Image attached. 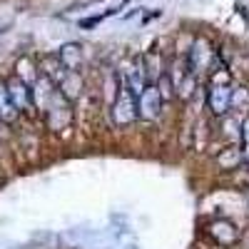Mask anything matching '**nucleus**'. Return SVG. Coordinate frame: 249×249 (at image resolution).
I'll use <instances>...</instances> for the list:
<instances>
[{
	"label": "nucleus",
	"mask_w": 249,
	"mask_h": 249,
	"mask_svg": "<svg viewBox=\"0 0 249 249\" xmlns=\"http://www.w3.org/2000/svg\"><path fill=\"white\" fill-rule=\"evenodd\" d=\"M140 117V112H137V92L132 90V88H127V85H120L117 88V97H115V102H112V120H115V124H130V122H135Z\"/></svg>",
	"instance_id": "f257e3e1"
},
{
	"label": "nucleus",
	"mask_w": 249,
	"mask_h": 249,
	"mask_svg": "<svg viewBox=\"0 0 249 249\" xmlns=\"http://www.w3.org/2000/svg\"><path fill=\"white\" fill-rule=\"evenodd\" d=\"M162 105H164V100L157 85H144L137 92V112L142 120H157L162 112Z\"/></svg>",
	"instance_id": "f03ea898"
},
{
	"label": "nucleus",
	"mask_w": 249,
	"mask_h": 249,
	"mask_svg": "<svg viewBox=\"0 0 249 249\" xmlns=\"http://www.w3.org/2000/svg\"><path fill=\"white\" fill-rule=\"evenodd\" d=\"M210 62H212V50H210V43L207 40H195V45H192V50L187 53V70H190L192 75H197V72H202V70H207L210 68Z\"/></svg>",
	"instance_id": "7ed1b4c3"
},
{
	"label": "nucleus",
	"mask_w": 249,
	"mask_h": 249,
	"mask_svg": "<svg viewBox=\"0 0 249 249\" xmlns=\"http://www.w3.org/2000/svg\"><path fill=\"white\" fill-rule=\"evenodd\" d=\"M207 105L214 115H230L232 112V88L230 85H210V95H207Z\"/></svg>",
	"instance_id": "20e7f679"
},
{
	"label": "nucleus",
	"mask_w": 249,
	"mask_h": 249,
	"mask_svg": "<svg viewBox=\"0 0 249 249\" xmlns=\"http://www.w3.org/2000/svg\"><path fill=\"white\" fill-rule=\"evenodd\" d=\"M210 237L219 244V247H234L239 242V230L230 222V219H214L210 222Z\"/></svg>",
	"instance_id": "39448f33"
},
{
	"label": "nucleus",
	"mask_w": 249,
	"mask_h": 249,
	"mask_svg": "<svg viewBox=\"0 0 249 249\" xmlns=\"http://www.w3.org/2000/svg\"><path fill=\"white\" fill-rule=\"evenodd\" d=\"M8 90H10V97H13V102H15L18 112H25V110H30V107L35 105L33 90H30V85H28L25 80H20V77L10 80V82H8Z\"/></svg>",
	"instance_id": "423d86ee"
},
{
	"label": "nucleus",
	"mask_w": 249,
	"mask_h": 249,
	"mask_svg": "<svg viewBox=\"0 0 249 249\" xmlns=\"http://www.w3.org/2000/svg\"><path fill=\"white\" fill-rule=\"evenodd\" d=\"M142 72H144V80H147V85H155V82L164 75V72H162L160 53H144V55H142Z\"/></svg>",
	"instance_id": "0eeeda50"
},
{
	"label": "nucleus",
	"mask_w": 249,
	"mask_h": 249,
	"mask_svg": "<svg viewBox=\"0 0 249 249\" xmlns=\"http://www.w3.org/2000/svg\"><path fill=\"white\" fill-rule=\"evenodd\" d=\"M57 88H60L62 95H65V97L72 102V100L82 92V75H80V70H68L65 77L57 82Z\"/></svg>",
	"instance_id": "6e6552de"
},
{
	"label": "nucleus",
	"mask_w": 249,
	"mask_h": 249,
	"mask_svg": "<svg viewBox=\"0 0 249 249\" xmlns=\"http://www.w3.org/2000/svg\"><path fill=\"white\" fill-rule=\"evenodd\" d=\"M242 162H244V155H242V147H237V144H232V147H224V150L217 155V164H219L222 170H227V172L237 170Z\"/></svg>",
	"instance_id": "1a4fd4ad"
},
{
	"label": "nucleus",
	"mask_w": 249,
	"mask_h": 249,
	"mask_svg": "<svg viewBox=\"0 0 249 249\" xmlns=\"http://www.w3.org/2000/svg\"><path fill=\"white\" fill-rule=\"evenodd\" d=\"M57 55H60L62 65H65L68 70H80V65H82V48H80L77 43H68V45H62Z\"/></svg>",
	"instance_id": "9d476101"
},
{
	"label": "nucleus",
	"mask_w": 249,
	"mask_h": 249,
	"mask_svg": "<svg viewBox=\"0 0 249 249\" xmlns=\"http://www.w3.org/2000/svg\"><path fill=\"white\" fill-rule=\"evenodd\" d=\"M18 117V107H15V102L10 97V90H8V82L0 80V120H15Z\"/></svg>",
	"instance_id": "9b49d317"
},
{
	"label": "nucleus",
	"mask_w": 249,
	"mask_h": 249,
	"mask_svg": "<svg viewBox=\"0 0 249 249\" xmlns=\"http://www.w3.org/2000/svg\"><path fill=\"white\" fill-rule=\"evenodd\" d=\"M43 72H45V77H50L55 85L65 77V72H68V68L62 65V60H60V55H48V57H43Z\"/></svg>",
	"instance_id": "f8f14e48"
},
{
	"label": "nucleus",
	"mask_w": 249,
	"mask_h": 249,
	"mask_svg": "<svg viewBox=\"0 0 249 249\" xmlns=\"http://www.w3.org/2000/svg\"><path fill=\"white\" fill-rule=\"evenodd\" d=\"M249 110V90L234 88L232 90V112H247Z\"/></svg>",
	"instance_id": "ddd939ff"
},
{
	"label": "nucleus",
	"mask_w": 249,
	"mask_h": 249,
	"mask_svg": "<svg viewBox=\"0 0 249 249\" xmlns=\"http://www.w3.org/2000/svg\"><path fill=\"white\" fill-rule=\"evenodd\" d=\"M155 85L160 88V95H162V100L164 102H170L172 97H175V90H177V85H175V80H172V75H167V72H164L157 82H155Z\"/></svg>",
	"instance_id": "4468645a"
},
{
	"label": "nucleus",
	"mask_w": 249,
	"mask_h": 249,
	"mask_svg": "<svg viewBox=\"0 0 249 249\" xmlns=\"http://www.w3.org/2000/svg\"><path fill=\"white\" fill-rule=\"evenodd\" d=\"M242 140H244V142H249V115L242 120Z\"/></svg>",
	"instance_id": "2eb2a0df"
},
{
	"label": "nucleus",
	"mask_w": 249,
	"mask_h": 249,
	"mask_svg": "<svg viewBox=\"0 0 249 249\" xmlns=\"http://www.w3.org/2000/svg\"><path fill=\"white\" fill-rule=\"evenodd\" d=\"M242 155H244V162L249 164V142H244V147H242Z\"/></svg>",
	"instance_id": "dca6fc26"
}]
</instances>
